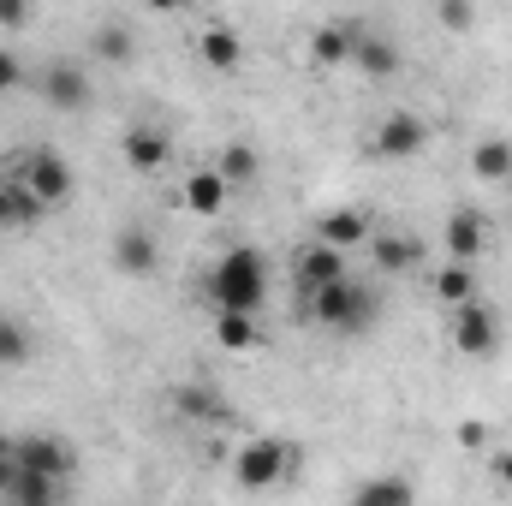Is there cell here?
I'll return each instance as SVG.
<instances>
[{"instance_id": "cell-16", "label": "cell", "mask_w": 512, "mask_h": 506, "mask_svg": "<svg viewBox=\"0 0 512 506\" xmlns=\"http://www.w3.org/2000/svg\"><path fill=\"white\" fill-rule=\"evenodd\" d=\"M370 251H376L382 274H411L423 262V239L417 233H382V239H370Z\"/></svg>"}, {"instance_id": "cell-23", "label": "cell", "mask_w": 512, "mask_h": 506, "mask_svg": "<svg viewBox=\"0 0 512 506\" xmlns=\"http://www.w3.org/2000/svg\"><path fill=\"white\" fill-rule=\"evenodd\" d=\"M471 173H477V179H489V185L512 179V143H495V137H489V143H477V149H471Z\"/></svg>"}, {"instance_id": "cell-20", "label": "cell", "mask_w": 512, "mask_h": 506, "mask_svg": "<svg viewBox=\"0 0 512 506\" xmlns=\"http://www.w3.org/2000/svg\"><path fill=\"white\" fill-rule=\"evenodd\" d=\"M42 221V203L18 185V179H0V233H18V227H36Z\"/></svg>"}, {"instance_id": "cell-28", "label": "cell", "mask_w": 512, "mask_h": 506, "mask_svg": "<svg viewBox=\"0 0 512 506\" xmlns=\"http://www.w3.org/2000/svg\"><path fill=\"white\" fill-rule=\"evenodd\" d=\"M24 358H30L24 328H18V322H0V364H24Z\"/></svg>"}, {"instance_id": "cell-5", "label": "cell", "mask_w": 512, "mask_h": 506, "mask_svg": "<svg viewBox=\"0 0 512 506\" xmlns=\"http://www.w3.org/2000/svg\"><path fill=\"white\" fill-rule=\"evenodd\" d=\"M334 280H346V251H328L322 239H310V245L292 251V286H298V298H316Z\"/></svg>"}, {"instance_id": "cell-35", "label": "cell", "mask_w": 512, "mask_h": 506, "mask_svg": "<svg viewBox=\"0 0 512 506\" xmlns=\"http://www.w3.org/2000/svg\"><path fill=\"white\" fill-rule=\"evenodd\" d=\"M507 221H512V203H507Z\"/></svg>"}, {"instance_id": "cell-34", "label": "cell", "mask_w": 512, "mask_h": 506, "mask_svg": "<svg viewBox=\"0 0 512 506\" xmlns=\"http://www.w3.org/2000/svg\"><path fill=\"white\" fill-rule=\"evenodd\" d=\"M489 471H495V477L512 489V453H495V459H489Z\"/></svg>"}, {"instance_id": "cell-6", "label": "cell", "mask_w": 512, "mask_h": 506, "mask_svg": "<svg viewBox=\"0 0 512 506\" xmlns=\"http://www.w3.org/2000/svg\"><path fill=\"white\" fill-rule=\"evenodd\" d=\"M453 346L465 352V358H495V346H501V316L483 304V298H471L465 310H453Z\"/></svg>"}, {"instance_id": "cell-26", "label": "cell", "mask_w": 512, "mask_h": 506, "mask_svg": "<svg viewBox=\"0 0 512 506\" xmlns=\"http://www.w3.org/2000/svg\"><path fill=\"white\" fill-rule=\"evenodd\" d=\"M215 340H221L227 352H251L256 340H262V334H256V316H221V322H215Z\"/></svg>"}, {"instance_id": "cell-21", "label": "cell", "mask_w": 512, "mask_h": 506, "mask_svg": "<svg viewBox=\"0 0 512 506\" xmlns=\"http://www.w3.org/2000/svg\"><path fill=\"white\" fill-rule=\"evenodd\" d=\"M221 179H227V191H239V185H256V173H262V155H256L251 137H233L227 149H221V167H215Z\"/></svg>"}, {"instance_id": "cell-19", "label": "cell", "mask_w": 512, "mask_h": 506, "mask_svg": "<svg viewBox=\"0 0 512 506\" xmlns=\"http://www.w3.org/2000/svg\"><path fill=\"white\" fill-rule=\"evenodd\" d=\"M185 209H191V215H221V209H227V179H221L215 167H197V173L185 179Z\"/></svg>"}, {"instance_id": "cell-13", "label": "cell", "mask_w": 512, "mask_h": 506, "mask_svg": "<svg viewBox=\"0 0 512 506\" xmlns=\"http://www.w3.org/2000/svg\"><path fill=\"white\" fill-rule=\"evenodd\" d=\"M120 149H126V161L137 167V173H161L167 155H173V137H167L161 126H131Z\"/></svg>"}, {"instance_id": "cell-22", "label": "cell", "mask_w": 512, "mask_h": 506, "mask_svg": "<svg viewBox=\"0 0 512 506\" xmlns=\"http://www.w3.org/2000/svg\"><path fill=\"white\" fill-rule=\"evenodd\" d=\"M197 54H203L215 72H233V66L245 60V42H239L227 24H209V30H203V42H197Z\"/></svg>"}, {"instance_id": "cell-33", "label": "cell", "mask_w": 512, "mask_h": 506, "mask_svg": "<svg viewBox=\"0 0 512 506\" xmlns=\"http://www.w3.org/2000/svg\"><path fill=\"white\" fill-rule=\"evenodd\" d=\"M459 441H465V447H483V441H489V429H483V423H459Z\"/></svg>"}, {"instance_id": "cell-25", "label": "cell", "mask_w": 512, "mask_h": 506, "mask_svg": "<svg viewBox=\"0 0 512 506\" xmlns=\"http://www.w3.org/2000/svg\"><path fill=\"white\" fill-rule=\"evenodd\" d=\"M54 501H60V483L30 477V471H18V477H12V489H6V506H54Z\"/></svg>"}, {"instance_id": "cell-1", "label": "cell", "mask_w": 512, "mask_h": 506, "mask_svg": "<svg viewBox=\"0 0 512 506\" xmlns=\"http://www.w3.org/2000/svg\"><path fill=\"white\" fill-rule=\"evenodd\" d=\"M298 316H310V322H322V328H334V334H370L376 328V310H382V298H376V286H364V280H334L328 292H316V298H298L292 304Z\"/></svg>"}, {"instance_id": "cell-24", "label": "cell", "mask_w": 512, "mask_h": 506, "mask_svg": "<svg viewBox=\"0 0 512 506\" xmlns=\"http://www.w3.org/2000/svg\"><path fill=\"white\" fill-rule=\"evenodd\" d=\"M435 298H441V304H453V310H465V304L477 298V274H471L465 262L441 268V280H435Z\"/></svg>"}, {"instance_id": "cell-12", "label": "cell", "mask_w": 512, "mask_h": 506, "mask_svg": "<svg viewBox=\"0 0 512 506\" xmlns=\"http://www.w3.org/2000/svg\"><path fill=\"white\" fill-rule=\"evenodd\" d=\"M173 411L191 417V423H227L233 417L227 399H221V387H209V381H179L173 387Z\"/></svg>"}, {"instance_id": "cell-3", "label": "cell", "mask_w": 512, "mask_h": 506, "mask_svg": "<svg viewBox=\"0 0 512 506\" xmlns=\"http://www.w3.org/2000/svg\"><path fill=\"white\" fill-rule=\"evenodd\" d=\"M18 185L42 203V209H54V203H72V167H66V155H54V149H30L24 161H18Z\"/></svg>"}, {"instance_id": "cell-15", "label": "cell", "mask_w": 512, "mask_h": 506, "mask_svg": "<svg viewBox=\"0 0 512 506\" xmlns=\"http://www.w3.org/2000/svg\"><path fill=\"white\" fill-rule=\"evenodd\" d=\"M358 36H364V24L334 18V24H322V30L310 36V54H316L322 66H346V60H352V48H358Z\"/></svg>"}, {"instance_id": "cell-32", "label": "cell", "mask_w": 512, "mask_h": 506, "mask_svg": "<svg viewBox=\"0 0 512 506\" xmlns=\"http://www.w3.org/2000/svg\"><path fill=\"white\" fill-rule=\"evenodd\" d=\"M18 84H24V72H18V60L0 48V96H6V90H18Z\"/></svg>"}, {"instance_id": "cell-30", "label": "cell", "mask_w": 512, "mask_h": 506, "mask_svg": "<svg viewBox=\"0 0 512 506\" xmlns=\"http://www.w3.org/2000/svg\"><path fill=\"white\" fill-rule=\"evenodd\" d=\"M12 477H18V441H12V435H0V495L12 489Z\"/></svg>"}, {"instance_id": "cell-2", "label": "cell", "mask_w": 512, "mask_h": 506, "mask_svg": "<svg viewBox=\"0 0 512 506\" xmlns=\"http://www.w3.org/2000/svg\"><path fill=\"white\" fill-rule=\"evenodd\" d=\"M209 298L221 316H256L262 298H268V262L256 251H227L215 268H209Z\"/></svg>"}, {"instance_id": "cell-14", "label": "cell", "mask_w": 512, "mask_h": 506, "mask_svg": "<svg viewBox=\"0 0 512 506\" xmlns=\"http://www.w3.org/2000/svg\"><path fill=\"white\" fill-rule=\"evenodd\" d=\"M316 239H322L328 251H346V245H364V239H376V233H370V215H364V209H334V215L316 221Z\"/></svg>"}, {"instance_id": "cell-7", "label": "cell", "mask_w": 512, "mask_h": 506, "mask_svg": "<svg viewBox=\"0 0 512 506\" xmlns=\"http://www.w3.org/2000/svg\"><path fill=\"white\" fill-rule=\"evenodd\" d=\"M18 471L48 477V483H66V477L78 471V447L60 441V435H24V441H18Z\"/></svg>"}, {"instance_id": "cell-18", "label": "cell", "mask_w": 512, "mask_h": 506, "mask_svg": "<svg viewBox=\"0 0 512 506\" xmlns=\"http://www.w3.org/2000/svg\"><path fill=\"white\" fill-rule=\"evenodd\" d=\"M352 66L364 72V78H393L405 60H399V48L387 42V36H376V30H364L358 36V48H352Z\"/></svg>"}, {"instance_id": "cell-17", "label": "cell", "mask_w": 512, "mask_h": 506, "mask_svg": "<svg viewBox=\"0 0 512 506\" xmlns=\"http://www.w3.org/2000/svg\"><path fill=\"white\" fill-rule=\"evenodd\" d=\"M346 506H417V489H411L405 477L382 471V477H364V483L352 489V501H346Z\"/></svg>"}, {"instance_id": "cell-27", "label": "cell", "mask_w": 512, "mask_h": 506, "mask_svg": "<svg viewBox=\"0 0 512 506\" xmlns=\"http://www.w3.org/2000/svg\"><path fill=\"white\" fill-rule=\"evenodd\" d=\"M90 48H96L102 60H131V30H126V24H96Z\"/></svg>"}, {"instance_id": "cell-11", "label": "cell", "mask_w": 512, "mask_h": 506, "mask_svg": "<svg viewBox=\"0 0 512 506\" xmlns=\"http://www.w3.org/2000/svg\"><path fill=\"white\" fill-rule=\"evenodd\" d=\"M483 251H489V221H483L477 209H453V215H447V256L471 268Z\"/></svg>"}, {"instance_id": "cell-4", "label": "cell", "mask_w": 512, "mask_h": 506, "mask_svg": "<svg viewBox=\"0 0 512 506\" xmlns=\"http://www.w3.org/2000/svg\"><path fill=\"white\" fill-rule=\"evenodd\" d=\"M233 477L245 483V489H274V483H286L292 477V447L286 441H245L239 447V459H233Z\"/></svg>"}, {"instance_id": "cell-10", "label": "cell", "mask_w": 512, "mask_h": 506, "mask_svg": "<svg viewBox=\"0 0 512 506\" xmlns=\"http://www.w3.org/2000/svg\"><path fill=\"white\" fill-rule=\"evenodd\" d=\"M114 268L131 274V280L155 274V268H161V239H155L149 227H120V233H114Z\"/></svg>"}, {"instance_id": "cell-31", "label": "cell", "mask_w": 512, "mask_h": 506, "mask_svg": "<svg viewBox=\"0 0 512 506\" xmlns=\"http://www.w3.org/2000/svg\"><path fill=\"white\" fill-rule=\"evenodd\" d=\"M30 18H36V6H24V0H0V24H6V30H24Z\"/></svg>"}, {"instance_id": "cell-9", "label": "cell", "mask_w": 512, "mask_h": 506, "mask_svg": "<svg viewBox=\"0 0 512 506\" xmlns=\"http://www.w3.org/2000/svg\"><path fill=\"white\" fill-rule=\"evenodd\" d=\"M423 143H429V126L405 108H393L376 126V155H387V161H411V155H423Z\"/></svg>"}, {"instance_id": "cell-29", "label": "cell", "mask_w": 512, "mask_h": 506, "mask_svg": "<svg viewBox=\"0 0 512 506\" xmlns=\"http://www.w3.org/2000/svg\"><path fill=\"white\" fill-rule=\"evenodd\" d=\"M435 18H441V30H471V18H477V12H471L465 0H447V6L435 12Z\"/></svg>"}, {"instance_id": "cell-8", "label": "cell", "mask_w": 512, "mask_h": 506, "mask_svg": "<svg viewBox=\"0 0 512 506\" xmlns=\"http://www.w3.org/2000/svg\"><path fill=\"white\" fill-rule=\"evenodd\" d=\"M42 102L60 108V114L90 108V78H84V66H78V60H54V66L42 72Z\"/></svg>"}]
</instances>
